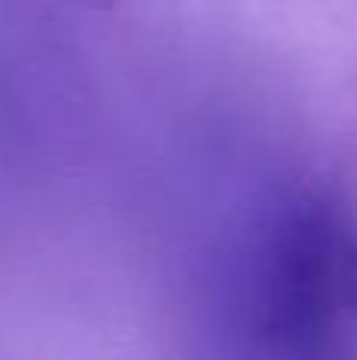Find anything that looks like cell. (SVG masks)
Wrapping results in <instances>:
<instances>
[{
	"label": "cell",
	"mask_w": 357,
	"mask_h": 360,
	"mask_svg": "<svg viewBox=\"0 0 357 360\" xmlns=\"http://www.w3.org/2000/svg\"><path fill=\"white\" fill-rule=\"evenodd\" d=\"M234 294L238 323L257 354H357L354 218L316 186L282 193L247 234Z\"/></svg>",
	"instance_id": "1"
},
{
	"label": "cell",
	"mask_w": 357,
	"mask_h": 360,
	"mask_svg": "<svg viewBox=\"0 0 357 360\" xmlns=\"http://www.w3.org/2000/svg\"><path fill=\"white\" fill-rule=\"evenodd\" d=\"M86 4H92V6H111V4H117V0H86Z\"/></svg>",
	"instance_id": "2"
}]
</instances>
